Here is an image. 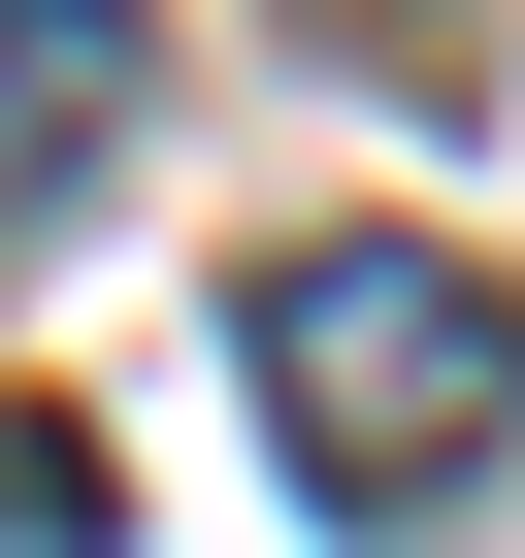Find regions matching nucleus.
<instances>
[{
    "instance_id": "nucleus-2",
    "label": "nucleus",
    "mask_w": 525,
    "mask_h": 558,
    "mask_svg": "<svg viewBox=\"0 0 525 558\" xmlns=\"http://www.w3.org/2000/svg\"><path fill=\"white\" fill-rule=\"evenodd\" d=\"M164 99V0H0V230H66Z\"/></svg>"
},
{
    "instance_id": "nucleus-1",
    "label": "nucleus",
    "mask_w": 525,
    "mask_h": 558,
    "mask_svg": "<svg viewBox=\"0 0 525 558\" xmlns=\"http://www.w3.org/2000/svg\"><path fill=\"white\" fill-rule=\"evenodd\" d=\"M230 362H262V460L329 525H460L492 427H525V296L460 230H262L230 263Z\"/></svg>"
}]
</instances>
